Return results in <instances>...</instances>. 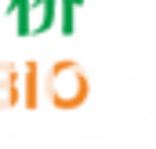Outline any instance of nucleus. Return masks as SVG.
Masks as SVG:
<instances>
[{
	"label": "nucleus",
	"instance_id": "nucleus-1",
	"mask_svg": "<svg viewBox=\"0 0 156 149\" xmlns=\"http://www.w3.org/2000/svg\"><path fill=\"white\" fill-rule=\"evenodd\" d=\"M51 87H55V102L58 106H73L80 95H83V76L73 66H62L55 73V80H51Z\"/></svg>",
	"mask_w": 156,
	"mask_h": 149
}]
</instances>
